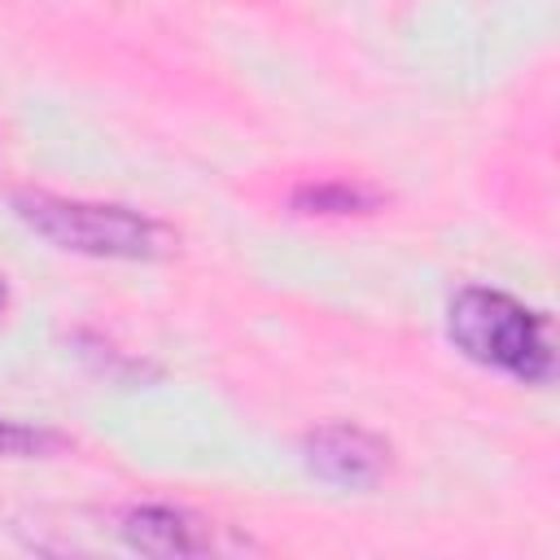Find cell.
<instances>
[{
	"label": "cell",
	"instance_id": "1",
	"mask_svg": "<svg viewBox=\"0 0 560 560\" xmlns=\"http://www.w3.org/2000/svg\"><path fill=\"white\" fill-rule=\"evenodd\" d=\"M446 332L455 350L481 368L508 372L525 385L551 381V368H556L551 319L503 289H486V284L459 289L446 311Z\"/></svg>",
	"mask_w": 560,
	"mask_h": 560
},
{
	"label": "cell",
	"instance_id": "4",
	"mask_svg": "<svg viewBox=\"0 0 560 560\" xmlns=\"http://www.w3.org/2000/svg\"><path fill=\"white\" fill-rule=\"evenodd\" d=\"M122 538L127 547L144 556H206L214 551V529L197 521L184 508L171 503H140L122 516Z\"/></svg>",
	"mask_w": 560,
	"mask_h": 560
},
{
	"label": "cell",
	"instance_id": "7",
	"mask_svg": "<svg viewBox=\"0 0 560 560\" xmlns=\"http://www.w3.org/2000/svg\"><path fill=\"white\" fill-rule=\"evenodd\" d=\"M4 302H9V289H4V276H0V311H4Z\"/></svg>",
	"mask_w": 560,
	"mask_h": 560
},
{
	"label": "cell",
	"instance_id": "6",
	"mask_svg": "<svg viewBox=\"0 0 560 560\" xmlns=\"http://www.w3.org/2000/svg\"><path fill=\"white\" fill-rule=\"evenodd\" d=\"M57 446H61V433L0 416V459H31V455H48Z\"/></svg>",
	"mask_w": 560,
	"mask_h": 560
},
{
	"label": "cell",
	"instance_id": "2",
	"mask_svg": "<svg viewBox=\"0 0 560 560\" xmlns=\"http://www.w3.org/2000/svg\"><path fill=\"white\" fill-rule=\"evenodd\" d=\"M13 210L31 232H39L44 241L74 249V254L158 258L171 249V232L131 206L79 201V197H52V192H18Z\"/></svg>",
	"mask_w": 560,
	"mask_h": 560
},
{
	"label": "cell",
	"instance_id": "5",
	"mask_svg": "<svg viewBox=\"0 0 560 560\" xmlns=\"http://www.w3.org/2000/svg\"><path fill=\"white\" fill-rule=\"evenodd\" d=\"M381 197L363 184H346V179H328V184H302L293 192V210L302 214H368Z\"/></svg>",
	"mask_w": 560,
	"mask_h": 560
},
{
	"label": "cell",
	"instance_id": "3",
	"mask_svg": "<svg viewBox=\"0 0 560 560\" xmlns=\"http://www.w3.org/2000/svg\"><path fill=\"white\" fill-rule=\"evenodd\" d=\"M302 455L315 477L350 490L376 486L389 468V446L359 424H319L315 433H306Z\"/></svg>",
	"mask_w": 560,
	"mask_h": 560
}]
</instances>
